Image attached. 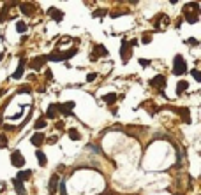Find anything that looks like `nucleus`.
<instances>
[{
    "label": "nucleus",
    "mask_w": 201,
    "mask_h": 195,
    "mask_svg": "<svg viewBox=\"0 0 201 195\" xmlns=\"http://www.w3.org/2000/svg\"><path fill=\"white\" fill-rule=\"evenodd\" d=\"M187 72V63L184 62L182 54H176L175 56V63H173V74L175 76H182Z\"/></svg>",
    "instance_id": "nucleus-1"
},
{
    "label": "nucleus",
    "mask_w": 201,
    "mask_h": 195,
    "mask_svg": "<svg viewBox=\"0 0 201 195\" xmlns=\"http://www.w3.org/2000/svg\"><path fill=\"white\" fill-rule=\"evenodd\" d=\"M11 163L14 165V167L21 169L23 165H25V158H23V155L20 151H12L11 153Z\"/></svg>",
    "instance_id": "nucleus-2"
},
{
    "label": "nucleus",
    "mask_w": 201,
    "mask_h": 195,
    "mask_svg": "<svg viewBox=\"0 0 201 195\" xmlns=\"http://www.w3.org/2000/svg\"><path fill=\"white\" fill-rule=\"evenodd\" d=\"M48 62V58L44 56V54H41V56H37V58L32 60V63H30V67H32L34 71H39V69H43V65Z\"/></svg>",
    "instance_id": "nucleus-3"
},
{
    "label": "nucleus",
    "mask_w": 201,
    "mask_h": 195,
    "mask_svg": "<svg viewBox=\"0 0 201 195\" xmlns=\"http://www.w3.org/2000/svg\"><path fill=\"white\" fill-rule=\"evenodd\" d=\"M129 46H132V44L129 42V41H122V51H120V54H122V60H124V62H127V60H129V54L132 53V51H129Z\"/></svg>",
    "instance_id": "nucleus-4"
},
{
    "label": "nucleus",
    "mask_w": 201,
    "mask_h": 195,
    "mask_svg": "<svg viewBox=\"0 0 201 195\" xmlns=\"http://www.w3.org/2000/svg\"><path fill=\"white\" fill-rule=\"evenodd\" d=\"M72 107H74V102H65V104H62V106H57V109H58L62 114H65V116L71 114Z\"/></svg>",
    "instance_id": "nucleus-5"
},
{
    "label": "nucleus",
    "mask_w": 201,
    "mask_h": 195,
    "mask_svg": "<svg viewBox=\"0 0 201 195\" xmlns=\"http://www.w3.org/2000/svg\"><path fill=\"white\" fill-rule=\"evenodd\" d=\"M48 14H49L51 18H53L55 21H62V18H64V12L60 11V9H55V7L48 9Z\"/></svg>",
    "instance_id": "nucleus-6"
},
{
    "label": "nucleus",
    "mask_w": 201,
    "mask_h": 195,
    "mask_svg": "<svg viewBox=\"0 0 201 195\" xmlns=\"http://www.w3.org/2000/svg\"><path fill=\"white\" fill-rule=\"evenodd\" d=\"M150 84L155 86V88H164L166 86V79H164V76H155L152 81H150Z\"/></svg>",
    "instance_id": "nucleus-7"
},
{
    "label": "nucleus",
    "mask_w": 201,
    "mask_h": 195,
    "mask_svg": "<svg viewBox=\"0 0 201 195\" xmlns=\"http://www.w3.org/2000/svg\"><path fill=\"white\" fill-rule=\"evenodd\" d=\"M30 142H32L34 146H37V148H39V146H41V144L44 142V136L41 134V132H37V134H34V136L30 137Z\"/></svg>",
    "instance_id": "nucleus-8"
},
{
    "label": "nucleus",
    "mask_w": 201,
    "mask_h": 195,
    "mask_svg": "<svg viewBox=\"0 0 201 195\" xmlns=\"http://www.w3.org/2000/svg\"><path fill=\"white\" fill-rule=\"evenodd\" d=\"M94 49H95V53L92 54V60H95L97 56H101V54H103V56H106V54H108V49L104 48V46H101V44H97Z\"/></svg>",
    "instance_id": "nucleus-9"
},
{
    "label": "nucleus",
    "mask_w": 201,
    "mask_h": 195,
    "mask_svg": "<svg viewBox=\"0 0 201 195\" xmlns=\"http://www.w3.org/2000/svg\"><path fill=\"white\" fill-rule=\"evenodd\" d=\"M23 69H25V60H20V65H18V69H16V72L12 74V79H20V77L23 76Z\"/></svg>",
    "instance_id": "nucleus-10"
},
{
    "label": "nucleus",
    "mask_w": 201,
    "mask_h": 195,
    "mask_svg": "<svg viewBox=\"0 0 201 195\" xmlns=\"http://www.w3.org/2000/svg\"><path fill=\"white\" fill-rule=\"evenodd\" d=\"M12 183H14V188H16V193L18 195H27V193H25V186H23L21 181H18V179L14 178V179H12Z\"/></svg>",
    "instance_id": "nucleus-11"
},
{
    "label": "nucleus",
    "mask_w": 201,
    "mask_h": 195,
    "mask_svg": "<svg viewBox=\"0 0 201 195\" xmlns=\"http://www.w3.org/2000/svg\"><path fill=\"white\" fill-rule=\"evenodd\" d=\"M20 7H21V12L25 14V16H30L34 12V6L32 4H20Z\"/></svg>",
    "instance_id": "nucleus-12"
},
{
    "label": "nucleus",
    "mask_w": 201,
    "mask_h": 195,
    "mask_svg": "<svg viewBox=\"0 0 201 195\" xmlns=\"http://www.w3.org/2000/svg\"><path fill=\"white\" fill-rule=\"evenodd\" d=\"M30 176H32V171H21V172H18L16 179L23 183V181H27V179L30 178Z\"/></svg>",
    "instance_id": "nucleus-13"
},
{
    "label": "nucleus",
    "mask_w": 201,
    "mask_h": 195,
    "mask_svg": "<svg viewBox=\"0 0 201 195\" xmlns=\"http://www.w3.org/2000/svg\"><path fill=\"white\" fill-rule=\"evenodd\" d=\"M57 183H58V176L53 174L51 176V181H49V193H55L57 192Z\"/></svg>",
    "instance_id": "nucleus-14"
},
{
    "label": "nucleus",
    "mask_w": 201,
    "mask_h": 195,
    "mask_svg": "<svg viewBox=\"0 0 201 195\" xmlns=\"http://www.w3.org/2000/svg\"><path fill=\"white\" fill-rule=\"evenodd\" d=\"M35 157H37V160H39V165H46V163H48V158H46V155H44L43 151H41V150H37V153H35Z\"/></svg>",
    "instance_id": "nucleus-15"
},
{
    "label": "nucleus",
    "mask_w": 201,
    "mask_h": 195,
    "mask_svg": "<svg viewBox=\"0 0 201 195\" xmlns=\"http://www.w3.org/2000/svg\"><path fill=\"white\" fill-rule=\"evenodd\" d=\"M178 113L182 114V119H184V123H190V114H189V109L182 107V109H178Z\"/></svg>",
    "instance_id": "nucleus-16"
},
{
    "label": "nucleus",
    "mask_w": 201,
    "mask_h": 195,
    "mask_svg": "<svg viewBox=\"0 0 201 195\" xmlns=\"http://www.w3.org/2000/svg\"><path fill=\"white\" fill-rule=\"evenodd\" d=\"M55 116H57V106L55 104H51L48 107V113H46V118H49V119H53Z\"/></svg>",
    "instance_id": "nucleus-17"
},
{
    "label": "nucleus",
    "mask_w": 201,
    "mask_h": 195,
    "mask_svg": "<svg viewBox=\"0 0 201 195\" xmlns=\"http://www.w3.org/2000/svg\"><path fill=\"white\" fill-rule=\"evenodd\" d=\"M187 88H189L187 81H180L178 84H176V93H178V95H182V93H184L185 90H187Z\"/></svg>",
    "instance_id": "nucleus-18"
},
{
    "label": "nucleus",
    "mask_w": 201,
    "mask_h": 195,
    "mask_svg": "<svg viewBox=\"0 0 201 195\" xmlns=\"http://www.w3.org/2000/svg\"><path fill=\"white\" fill-rule=\"evenodd\" d=\"M67 134H69V137H71L72 141H80V139H81L80 132H78V130H74V128H69V132H67Z\"/></svg>",
    "instance_id": "nucleus-19"
},
{
    "label": "nucleus",
    "mask_w": 201,
    "mask_h": 195,
    "mask_svg": "<svg viewBox=\"0 0 201 195\" xmlns=\"http://www.w3.org/2000/svg\"><path fill=\"white\" fill-rule=\"evenodd\" d=\"M103 100H104L106 104H113L115 100H116V93H108V95H104Z\"/></svg>",
    "instance_id": "nucleus-20"
},
{
    "label": "nucleus",
    "mask_w": 201,
    "mask_h": 195,
    "mask_svg": "<svg viewBox=\"0 0 201 195\" xmlns=\"http://www.w3.org/2000/svg\"><path fill=\"white\" fill-rule=\"evenodd\" d=\"M76 53H78V49H76V48H71L67 53H62V54H64V60H69L71 56H74Z\"/></svg>",
    "instance_id": "nucleus-21"
},
{
    "label": "nucleus",
    "mask_w": 201,
    "mask_h": 195,
    "mask_svg": "<svg viewBox=\"0 0 201 195\" xmlns=\"http://www.w3.org/2000/svg\"><path fill=\"white\" fill-rule=\"evenodd\" d=\"M44 127H46V121H44V118L41 116V118H39L37 121H35V128L41 130V128H44Z\"/></svg>",
    "instance_id": "nucleus-22"
},
{
    "label": "nucleus",
    "mask_w": 201,
    "mask_h": 195,
    "mask_svg": "<svg viewBox=\"0 0 201 195\" xmlns=\"http://www.w3.org/2000/svg\"><path fill=\"white\" fill-rule=\"evenodd\" d=\"M16 30H18L20 33L27 32V25H25V23H21V21H18V23H16Z\"/></svg>",
    "instance_id": "nucleus-23"
},
{
    "label": "nucleus",
    "mask_w": 201,
    "mask_h": 195,
    "mask_svg": "<svg viewBox=\"0 0 201 195\" xmlns=\"http://www.w3.org/2000/svg\"><path fill=\"white\" fill-rule=\"evenodd\" d=\"M190 74H192V77H194L196 81H201V72L198 71V69H192V71H190Z\"/></svg>",
    "instance_id": "nucleus-24"
},
{
    "label": "nucleus",
    "mask_w": 201,
    "mask_h": 195,
    "mask_svg": "<svg viewBox=\"0 0 201 195\" xmlns=\"http://www.w3.org/2000/svg\"><path fill=\"white\" fill-rule=\"evenodd\" d=\"M18 93H32V90H30V86H21L18 88Z\"/></svg>",
    "instance_id": "nucleus-25"
},
{
    "label": "nucleus",
    "mask_w": 201,
    "mask_h": 195,
    "mask_svg": "<svg viewBox=\"0 0 201 195\" xmlns=\"http://www.w3.org/2000/svg\"><path fill=\"white\" fill-rule=\"evenodd\" d=\"M87 150H92L94 153H101V150H99V146H95V144H87Z\"/></svg>",
    "instance_id": "nucleus-26"
},
{
    "label": "nucleus",
    "mask_w": 201,
    "mask_h": 195,
    "mask_svg": "<svg viewBox=\"0 0 201 195\" xmlns=\"http://www.w3.org/2000/svg\"><path fill=\"white\" fill-rule=\"evenodd\" d=\"M139 65H141V67H148V65H150V60H145V58H139Z\"/></svg>",
    "instance_id": "nucleus-27"
},
{
    "label": "nucleus",
    "mask_w": 201,
    "mask_h": 195,
    "mask_svg": "<svg viewBox=\"0 0 201 195\" xmlns=\"http://www.w3.org/2000/svg\"><path fill=\"white\" fill-rule=\"evenodd\" d=\"M150 41H152V37H150V35H143V37H141V42L143 44H148Z\"/></svg>",
    "instance_id": "nucleus-28"
},
{
    "label": "nucleus",
    "mask_w": 201,
    "mask_h": 195,
    "mask_svg": "<svg viewBox=\"0 0 201 195\" xmlns=\"http://www.w3.org/2000/svg\"><path fill=\"white\" fill-rule=\"evenodd\" d=\"M0 146H2V148H4V146H7V137L0 136Z\"/></svg>",
    "instance_id": "nucleus-29"
},
{
    "label": "nucleus",
    "mask_w": 201,
    "mask_h": 195,
    "mask_svg": "<svg viewBox=\"0 0 201 195\" xmlns=\"http://www.w3.org/2000/svg\"><path fill=\"white\" fill-rule=\"evenodd\" d=\"M95 77H97V74H95V72H90V74L87 76V79L88 81H95Z\"/></svg>",
    "instance_id": "nucleus-30"
},
{
    "label": "nucleus",
    "mask_w": 201,
    "mask_h": 195,
    "mask_svg": "<svg viewBox=\"0 0 201 195\" xmlns=\"http://www.w3.org/2000/svg\"><path fill=\"white\" fill-rule=\"evenodd\" d=\"M106 14V11H94V16L95 18H99V16H104Z\"/></svg>",
    "instance_id": "nucleus-31"
},
{
    "label": "nucleus",
    "mask_w": 201,
    "mask_h": 195,
    "mask_svg": "<svg viewBox=\"0 0 201 195\" xmlns=\"http://www.w3.org/2000/svg\"><path fill=\"white\" fill-rule=\"evenodd\" d=\"M0 127H2L4 130H12V127H11V125H6V123H2Z\"/></svg>",
    "instance_id": "nucleus-32"
},
{
    "label": "nucleus",
    "mask_w": 201,
    "mask_h": 195,
    "mask_svg": "<svg viewBox=\"0 0 201 195\" xmlns=\"http://www.w3.org/2000/svg\"><path fill=\"white\" fill-rule=\"evenodd\" d=\"M48 142H49V144H55V142H57V136L49 137V139H48Z\"/></svg>",
    "instance_id": "nucleus-33"
},
{
    "label": "nucleus",
    "mask_w": 201,
    "mask_h": 195,
    "mask_svg": "<svg viewBox=\"0 0 201 195\" xmlns=\"http://www.w3.org/2000/svg\"><path fill=\"white\" fill-rule=\"evenodd\" d=\"M122 14H125V12H111V18H116V16H122Z\"/></svg>",
    "instance_id": "nucleus-34"
},
{
    "label": "nucleus",
    "mask_w": 201,
    "mask_h": 195,
    "mask_svg": "<svg viewBox=\"0 0 201 195\" xmlns=\"http://www.w3.org/2000/svg\"><path fill=\"white\" fill-rule=\"evenodd\" d=\"M0 60H2V54H0Z\"/></svg>",
    "instance_id": "nucleus-35"
}]
</instances>
